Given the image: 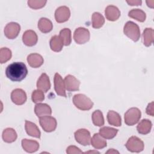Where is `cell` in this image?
Instances as JSON below:
<instances>
[{
    "label": "cell",
    "instance_id": "6da1fadb",
    "mask_svg": "<svg viewBox=\"0 0 154 154\" xmlns=\"http://www.w3.org/2000/svg\"><path fill=\"white\" fill-rule=\"evenodd\" d=\"M27 74V67L22 62L12 63L5 69L7 77L12 81L20 82L26 77Z\"/></svg>",
    "mask_w": 154,
    "mask_h": 154
},
{
    "label": "cell",
    "instance_id": "7a4b0ae2",
    "mask_svg": "<svg viewBox=\"0 0 154 154\" xmlns=\"http://www.w3.org/2000/svg\"><path fill=\"white\" fill-rule=\"evenodd\" d=\"M73 103L77 108L82 111L90 110L93 106V102L91 100L83 94H76L74 95Z\"/></svg>",
    "mask_w": 154,
    "mask_h": 154
},
{
    "label": "cell",
    "instance_id": "3957f363",
    "mask_svg": "<svg viewBox=\"0 0 154 154\" xmlns=\"http://www.w3.org/2000/svg\"><path fill=\"white\" fill-rule=\"evenodd\" d=\"M124 34L134 42H137L140 37V30L138 25L132 21L126 23L123 28Z\"/></svg>",
    "mask_w": 154,
    "mask_h": 154
},
{
    "label": "cell",
    "instance_id": "277c9868",
    "mask_svg": "<svg viewBox=\"0 0 154 154\" xmlns=\"http://www.w3.org/2000/svg\"><path fill=\"white\" fill-rule=\"evenodd\" d=\"M141 113L137 108H131L125 114V122L128 126H133L137 123L141 118Z\"/></svg>",
    "mask_w": 154,
    "mask_h": 154
},
{
    "label": "cell",
    "instance_id": "5b68a950",
    "mask_svg": "<svg viewBox=\"0 0 154 154\" xmlns=\"http://www.w3.org/2000/svg\"><path fill=\"white\" fill-rule=\"evenodd\" d=\"M125 146L131 152L139 153L144 149V143L137 137L132 136L128 139Z\"/></svg>",
    "mask_w": 154,
    "mask_h": 154
},
{
    "label": "cell",
    "instance_id": "8992f818",
    "mask_svg": "<svg viewBox=\"0 0 154 154\" xmlns=\"http://www.w3.org/2000/svg\"><path fill=\"white\" fill-rule=\"evenodd\" d=\"M39 122L43 129L47 132H52L57 128V123L56 119L50 116L40 117Z\"/></svg>",
    "mask_w": 154,
    "mask_h": 154
},
{
    "label": "cell",
    "instance_id": "52a82bcc",
    "mask_svg": "<svg viewBox=\"0 0 154 154\" xmlns=\"http://www.w3.org/2000/svg\"><path fill=\"white\" fill-rule=\"evenodd\" d=\"M73 38L78 44H84L90 39V32L88 29L79 27L76 29L73 34Z\"/></svg>",
    "mask_w": 154,
    "mask_h": 154
},
{
    "label": "cell",
    "instance_id": "ba28073f",
    "mask_svg": "<svg viewBox=\"0 0 154 154\" xmlns=\"http://www.w3.org/2000/svg\"><path fill=\"white\" fill-rule=\"evenodd\" d=\"M76 141L82 146L90 144L91 135L90 132L86 129H79L75 132Z\"/></svg>",
    "mask_w": 154,
    "mask_h": 154
},
{
    "label": "cell",
    "instance_id": "9c48e42d",
    "mask_svg": "<svg viewBox=\"0 0 154 154\" xmlns=\"http://www.w3.org/2000/svg\"><path fill=\"white\" fill-rule=\"evenodd\" d=\"M20 31L19 24L16 22L8 23L4 28V34L9 39L15 38Z\"/></svg>",
    "mask_w": 154,
    "mask_h": 154
},
{
    "label": "cell",
    "instance_id": "30bf717a",
    "mask_svg": "<svg viewBox=\"0 0 154 154\" xmlns=\"http://www.w3.org/2000/svg\"><path fill=\"white\" fill-rule=\"evenodd\" d=\"M26 93L21 88L14 89L11 93V99L16 105H23L26 102Z\"/></svg>",
    "mask_w": 154,
    "mask_h": 154
},
{
    "label": "cell",
    "instance_id": "8fae6325",
    "mask_svg": "<svg viewBox=\"0 0 154 154\" xmlns=\"http://www.w3.org/2000/svg\"><path fill=\"white\" fill-rule=\"evenodd\" d=\"M70 16L69 8L66 6L58 7L55 12V19L58 23H63L67 21Z\"/></svg>",
    "mask_w": 154,
    "mask_h": 154
},
{
    "label": "cell",
    "instance_id": "7c38bea8",
    "mask_svg": "<svg viewBox=\"0 0 154 154\" xmlns=\"http://www.w3.org/2000/svg\"><path fill=\"white\" fill-rule=\"evenodd\" d=\"M54 88L57 94L59 96L66 97V87L64 81L61 78V75L56 73L54 75Z\"/></svg>",
    "mask_w": 154,
    "mask_h": 154
},
{
    "label": "cell",
    "instance_id": "4fadbf2b",
    "mask_svg": "<svg viewBox=\"0 0 154 154\" xmlns=\"http://www.w3.org/2000/svg\"><path fill=\"white\" fill-rule=\"evenodd\" d=\"M64 81L66 88L67 91H75L79 90L80 82L74 76L71 75H67L65 77Z\"/></svg>",
    "mask_w": 154,
    "mask_h": 154
},
{
    "label": "cell",
    "instance_id": "5bb4252c",
    "mask_svg": "<svg viewBox=\"0 0 154 154\" xmlns=\"http://www.w3.org/2000/svg\"><path fill=\"white\" fill-rule=\"evenodd\" d=\"M38 40L37 35L32 30L26 31L22 35V41L23 43L28 46H34Z\"/></svg>",
    "mask_w": 154,
    "mask_h": 154
},
{
    "label": "cell",
    "instance_id": "9a60e30c",
    "mask_svg": "<svg viewBox=\"0 0 154 154\" xmlns=\"http://www.w3.org/2000/svg\"><path fill=\"white\" fill-rule=\"evenodd\" d=\"M34 112L36 116L40 118L45 116H50L52 113V109L49 105L46 103H37L34 108Z\"/></svg>",
    "mask_w": 154,
    "mask_h": 154
},
{
    "label": "cell",
    "instance_id": "2e32d148",
    "mask_svg": "<svg viewBox=\"0 0 154 154\" xmlns=\"http://www.w3.org/2000/svg\"><path fill=\"white\" fill-rule=\"evenodd\" d=\"M106 18L109 21L117 20L120 16V11L119 9L114 5H108L105 10Z\"/></svg>",
    "mask_w": 154,
    "mask_h": 154
},
{
    "label": "cell",
    "instance_id": "e0dca14e",
    "mask_svg": "<svg viewBox=\"0 0 154 154\" xmlns=\"http://www.w3.org/2000/svg\"><path fill=\"white\" fill-rule=\"evenodd\" d=\"M37 87L43 92H47L51 88V82L48 76L43 73L41 75L37 82Z\"/></svg>",
    "mask_w": 154,
    "mask_h": 154
},
{
    "label": "cell",
    "instance_id": "ac0fdd59",
    "mask_svg": "<svg viewBox=\"0 0 154 154\" xmlns=\"http://www.w3.org/2000/svg\"><path fill=\"white\" fill-rule=\"evenodd\" d=\"M27 61L29 65L33 68H38L43 64V58L38 54L33 53L29 54L27 57Z\"/></svg>",
    "mask_w": 154,
    "mask_h": 154
},
{
    "label": "cell",
    "instance_id": "d6986e66",
    "mask_svg": "<svg viewBox=\"0 0 154 154\" xmlns=\"http://www.w3.org/2000/svg\"><path fill=\"white\" fill-rule=\"evenodd\" d=\"M22 146L26 152L33 153L38 150L39 144L35 140L23 139L22 140Z\"/></svg>",
    "mask_w": 154,
    "mask_h": 154
},
{
    "label": "cell",
    "instance_id": "ffe728a7",
    "mask_svg": "<svg viewBox=\"0 0 154 154\" xmlns=\"http://www.w3.org/2000/svg\"><path fill=\"white\" fill-rule=\"evenodd\" d=\"M25 130L26 133L31 137L38 138L40 137L41 133L39 129L35 124L31 122L25 121Z\"/></svg>",
    "mask_w": 154,
    "mask_h": 154
},
{
    "label": "cell",
    "instance_id": "44dd1931",
    "mask_svg": "<svg viewBox=\"0 0 154 154\" xmlns=\"http://www.w3.org/2000/svg\"><path fill=\"white\" fill-rule=\"evenodd\" d=\"M38 28L42 32L48 33L52 31L53 24L49 19L46 17H42L38 20Z\"/></svg>",
    "mask_w": 154,
    "mask_h": 154
},
{
    "label": "cell",
    "instance_id": "7402d4cb",
    "mask_svg": "<svg viewBox=\"0 0 154 154\" xmlns=\"http://www.w3.org/2000/svg\"><path fill=\"white\" fill-rule=\"evenodd\" d=\"M91 145L96 149H101L106 146V141L99 134H94L90 140Z\"/></svg>",
    "mask_w": 154,
    "mask_h": 154
},
{
    "label": "cell",
    "instance_id": "603a6c76",
    "mask_svg": "<svg viewBox=\"0 0 154 154\" xmlns=\"http://www.w3.org/2000/svg\"><path fill=\"white\" fill-rule=\"evenodd\" d=\"M152 122L148 119L142 120L137 125V129L139 134L146 135L150 132L152 128Z\"/></svg>",
    "mask_w": 154,
    "mask_h": 154
},
{
    "label": "cell",
    "instance_id": "cb8c5ba5",
    "mask_svg": "<svg viewBox=\"0 0 154 154\" xmlns=\"http://www.w3.org/2000/svg\"><path fill=\"white\" fill-rule=\"evenodd\" d=\"M51 49L54 52H60L62 50L64 43L59 35H54L50 40Z\"/></svg>",
    "mask_w": 154,
    "mask_h": 154
},
{
    "label": "cell",
    "instance_id": "d4e9b609",
    "mask_svg": "<svg viewBox=\"0 0 154 154\" xmlns=\"http://www.w3.org/2000/svg\"><path fill=\"white\" fill-rule=\"evenodd\" d=\"M107 120L109 125L120 126L122 125L121 117L119 113L114 111H109L107 114Z\"/></svg>",
    "mask_w": 154,
    "mask_h": 154
},
{
    "label": "cell",
    "instance_id": "484cf974",
    "mask_svg": "<svg viewBox=\"0 0 154 154\" xmlns=\"http://www.w3.org/2000/svg\"><path fill=\"white\" fill-rule=\"evenodd\" d=\"M118 129L111 127H103L99 129V134L105 139H112L116 137Z\"/></svg>",
    "mask_w": 154,
    "mask_h": 154
},
{
    "label": "cell",
    "instance_id": "4316f807",
    "mask_svg": "<svg viewBox=\"0 0 154 154\" xmlns=\"http://www.w3.org/2000/svg\"><path fill=\"white\" fill-rule=\"evenodd\" d=\"M2 138L6 143L14 142L17 138V133L12 128H7L2 132Z\"/></svg>",
    "mask_w": 154,
    "mask_h": 154
},
{
    "label": "cell",
    "instance_id": "83f0119b",
    "mask_svg": "<svg viewBox=\"0 0 154 154\" xmlns=\"http://www.w3.org/2000/svg\"><path fill=\"white\" fill-rule=\"evenodd\" d=\"M91 20H92V26L93 28L96 29L101 28L105 23V19L103 16L98 12H94L93 14Z\"/></svg>",
    "mask_w": 154,
    "mask_h": 154
},
{
    "label": "cell",
    "instance_id": "f1b7e54d",
    "mask_svg": "<svg viewBox=\"0 0 154 154\" xmlns=\"http://www.w3.org/2000/svg\"><path fill=\"white\" fill-rule=\"evenodd\" d=\"M143 43L146 46H150L153 42V29L151 28H146L143 34Z\"/></svg>",
    "mask_w": 154,
    "mask_h": 154
},
{
    "label": "cell",
    "instance_id": "f546056e",
    "mask_svg": "<svg viewBox=\"0 0 154 154\" xmlns=\"http://www.w3.org/2000/svg\"><path fill=\"white\" fill-rule=\"evenodd\" d=\"M128 16L133 19H136L137 20L143 22L145 20L146 15L144 11L140 9H132L131 11H129L128 13Z\"/></svg>",
    "mask_w": 154,
    "mask_h": 154
},
{
    "label": "cell",
    "instance_id": "4dcf8cb0",
    "mask_svg": "<svg viewBox=\"0 0 154 154\" xmlns=\"http://www.w3.org/2000/svg\"><path fill=\"white\" fill-rule=\"evenodd\" d=\"M92 121L95 126H102L104 125V118L100 110H96L92 114Z\"/></svg>",
    "mask_w": 154,
    "mask_h": 154
},
{
    "label": "cell",
    "instance_id": "1f68e13d",
    "mask_svg": "<svg viewBox=\"0 0 154 154\" xmlns=\"http://www.w3.org/2000/svg\"><path fill=\"white\" fill-rule=\"evenodd\" d=\"M61 38L63 40L64 45L69 46L71 43V31L69 28H64L60 32V35Z\"/></svg>",
    "mask_w": 154,
    "mask_h": 154
},
{
    "label": "cell",
    "instance_id": "d6a6232c",
    "mask_svg": "<svg viewBox=\"0 0 154 154\" xmlns=\"http://www.w3.org/2000/svg\"><path fill=\"white\" fill-rule=\"evenodd\" d=\"M11 57V51L7 48H2L0 50V63L3 64Z\"/></svg>",
    "mask_w": 154,
    "mask_h": 154
},
{
    "label": "cell",
    "instance_id": "836d02e7",
    "mask_svg": "<svg viewBox=\"0 0 154 154\" xmlns=\"http://www.w3.org/2000/svg\"><path fill=\"white\" fill-rule=\"evenodd\" d=\"M31 99L33 102L38 103L42 102L45 99V95L43 92L40 90H34L31 96Z\"/></svg>",
    "mask_w": 154,
    "mask_h": 154
},
{
    "label": "cell",
    "instance_id": "e575fe53",
    "mask_svg": "<svg viewBox=\"0 0 154 154\" xmlns=\"http://www.w3.org/2000/svg\"><path fill=\"white\" fill-rule=\"evenodd\" d=\"M46 2H47L46 1L29 0L28 1V6L30 7L31 8L38 9L43 7L45 5Z\"/></svg>",
    "mask_w": 154,
    "mask_h": 154
},
{
    "label": "cell",
    "instance_id": "d590c367",
    "mask_svg": "<svg viewBox=\"0 0 154 154\" xmlns=\"http://www.w3.org/2000/svg\"><path fill=\"white\" fill-rule=\"evenodd\" d=\"M66 153L67 154H73V153H82V152L77 147L75 146H70L67 148Z\"/></svg>",
    "mask_w": 154,
    "mask_h": 154
},
{
    "label": "cell",
    "instance_id": "8d00e7d4",
    "mask_svg": "<svg viewBox=\"0 0 154 154\" xmlns=\"http://www.w3.org/2000/svg\"><path fill=\"white\" fill-rule=\"evenodd\" d=\"M154 109H153V102H150L148 104L146 108V113L151 116H153L154 115Z\"/></svg>",
    "mask_w": 154,
    "mask_h": 154
},
{
    "label": "cell",
    "instance_id": "74e56055",
    "mask_svg": "<svg viewBox=\"0 0 154 154\" xmlns=\"http://www.w3.org/2000/svg\"><path fill=\"white\" fill-rule=\"evenodd\" d=\"M127 3L129 5H141L142 1H138V0H132V1H126Z\"/></svg>",
    "mask_w": 154,
    "mask_h": 154
},
{
    "label": "cell",
    "instance_id": "f35d334b",
    "mask_svg": "<svg viewBox=\"0 0 154 154\" xmlns=\"http://www.w3.org/2000/svg\"><path fill=\"white\" fill-rule=\"evenodd\" d=\"M146 3L148 5V7H150V8H153V4H154V1H147Z\"/></svg>",
    "mask_w": 154,
    "mask_h": 154
},
{
    "label": "cell",
    "instance_id": "ab89813d",
    "mask_svg": "<svg viewBox=\"0 0 154 154\" xmlns=\"http://www.w3.org/2000/svg\"><path fill=\"white\" fill-rule=\"evenodd\" d=\"M106 153H119V152L118 151H117V150H114L113 149H109V150H108Z\"/></svg>",
    "mask_w": 154,
    "mask_h": 154
},
{
    "label": "cell",
    "instance_id": "60d3db41",
    "mask_svg": "<svg viewBox=\"0 0 154 154\" xmlns=\"http://www.w3.org/2000/svg\"><path fill=\"white\" fill-rule=\"evenodd\" d=\"M99 153V152H97V151H89V152H86V153Z\"/></svg>",
    "mask_w": 154,
    "mask_h": 154
}]
</instances>
